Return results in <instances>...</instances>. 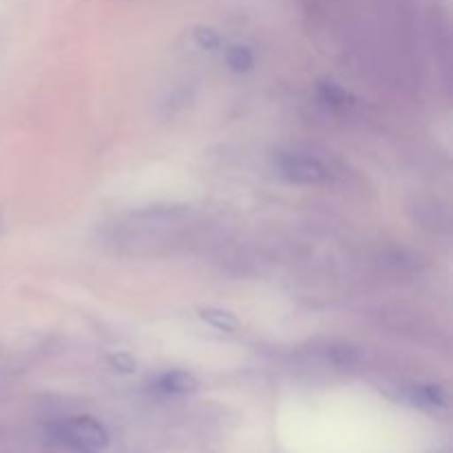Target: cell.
<instances>
[{
  "label": "cell",
  "instance_id": "ba28073f",
  "mask_svg": "<svg viewBox=\"0 0 453 453\" xmlns=\"http://www.w3.org/2000/svg\"><path fill=\"white\" fill-rule=\"evenodd\" d=\"M111 363L115 365V370L124 372V374H131V372L135 370V361H133L128 354H118V357L111 358Z\"/></svg>",
  "mask_w": 453,
  "mask_h": 453
},
{
  "label": "cell",
  "instance_id": "5b68a950",
  "mask_svg": "<svg viewBox=\"0 0 453 453\" xmlns=\"http://www.w3.org/2000/svg\"><path fill=\"white\" fill-rule=\"evenodd\" d=\"M226 65L234 71V73H243V71H250L255 65V56L248 47H230L226 51Z\"/></svg>",
  "mask_w": 453,
  "mask_h": 453
},
{
  "label": "cell",
  "instance_id": "8992f818",
  "mask_svg": "<svg viewBox=\"0 0 453 453\" xmlns=\"http://www.w3.org/2000/svg\"><path fill=\"white\" fill-rule=\"evenodd\" d=\"M416 401L420 405H429V407H445L447 405V396L441 388L436 385H423V388L416 389Z\"/></svg>",
  "mask_w": 453,
  "mask_h": 453
},
{
  "label": "cell",
  "instance_id": "7a4b0ae2",
  "mask_svg": "<svg viewBox=\"0 0 453 453\" xmlns=\"http://www.w3.org/2000/svg\"><path fill=\"white\" fill-rule=\"evenodd\" d=\"M277 168L281 177H286L292 184L319 186L330 180V171L317 157L301 153H281L277 157Z\"/></svg>",
  "mask_w": 453,
  "mask_h": 453
},
{
  "label": "cell",
  "instance_id": "52a82bcc",
  "mask_svg": "<svg viewBox=\"0 0 453 453\" xmlns=\"http://www.w3.org/2000/svg\"><path fill=\"white\" fill-rule=\"evenodd\" d=\"M321 97H323V102H327V104H332V106H345L349 100L348 93H345L339 84H332V82L321 84Z\"/></svg>",
  "mask_w": 453,
  "mask_h": 453
},
{
  "label": "cell",
  "instance_id": "277c9868",
  "mask_svg": "<svg viewBox=\"0 0 453 453\" xmlns=\"http://www.w3.org/2000/svg\"><path fill=\"white\" fill-rule=\"evenodd\" d=\"M199 317H202V321H206L208 326L215 327V330H219V332L239 330V319L234 317L233 312H228V310L202 308L199 310Z\"/></svg>",
  "mask_w": 453,
  "mask_h": 453
},
{
  "label": "cell",
  "instance_id": "6da1fadb",
  "mask_svg": "<svg viewBox=\"0 0 453 453\" xmlns=\"http://www.w3.org/2000/svg\"><path fill=\"white\" fill-rule=\"evenodd\" d=\"M53 436L66 447L82 453H100L109 447V432L91 416H75L51 427Z\"/></svg>",
  "mask_w": 453,
  "mask_h": 453
},
{
  "label": "cell",
  "instance_id": "3957f363",
  "mask_svg": "<svg viewBox=\"0 0 453 453\" xmlns=\"http://www.w3.org/2000/svg\"><path fill=\"white\" fill-rule=\"evenodd\" d=\"M157 388L162 389L164 394H173V396H186V394L197 392L199 380L195 379L193 374H188V372L173 370V372H166V374L157 380Z\"/></svg>",
  "mask_w": 453,
  "mask_h": 453
},
{
  "label": "cell",
  "instance_id": "9c48e42d",
  "mask_svg": "<svg viewBox=\"0 0 453 453\" xmlns=\"http://www.w3.org/2000/svg\"><path fill=\"white\" fill-rule=\"evenodd\" d=\"M197 40H199V44H202V47H206V49H212V47H217V44H219V38H217L212 31H197Z\"/></svg>",
  "mask_w": 453,
  "mask_h": 453
}]
</instances>
